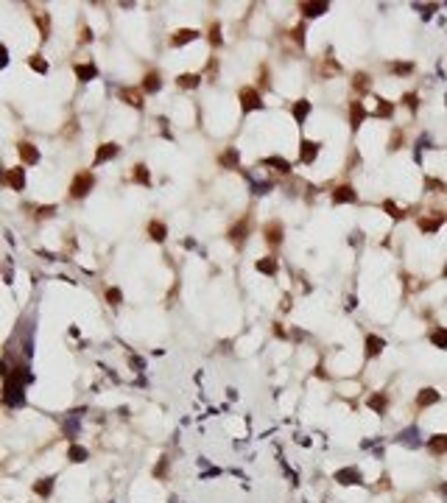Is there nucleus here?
I'll return each instance as SVG.
<instances>
[{
	"label": "nucleus",
	"mask_w": 447,
	"mask_h": 503,
	"mask_svg": "<svg viewBox=\"0 0 447 503\" xmlns=\"http://www.w3.org/2000/svg\"><path fill=\"white\" fill-rule=\"evenodd\" d=\"M363 118H366V112H363V104H361V101H355L352 109H350V123H352V129H358V126H361Z\"/></svg>",
	"instance_id": "obj_18"
},
{
	"label": "nucleus",
	"mask_w": 447,
	"mask_h": 503,
	"mask_svg": "<svg viewBox=\"0 0 447 503\" xmlns=\"http://www.w3.org/2000/svg\"><path fill=\"white\" fill-rule=\"evenodd\" d=\"M221 165H229V168H238V151L229 148L226 154H221Z\"/></svg>",
	"instance_id": "obj_32"
},
{
	"label": "nucleus",
	"mask_w": 447,
	"mask_h": 503,
	"mask_svg": "<svg viewBox=\"0 0 447 503\" xmlns=\"http://www.w3.org/2000/svg\"><path fill=\"white\" fill-rule=\"evenodd\" d=\"M87 456H90V453H87L84 447H78V444H73V447H70V453H67L70 461H84Z\"/></svg>",
	"instance_id": "obj_31"
},
{
	"label": "nucleus",
	"mask_w": 447,
	"mask_h": 503,
	"mask_svg": "<svg viewBox=\"0 0 447 503\" xmlns=\"http://www.w3.org/2000/svg\"><path fill=\"white\" fill-rule=\"evenodd\" d=\"M308 112H310V101H305V98H302V101H296V104H293V118H296V123H305V118H308Z\"/></svg>",
	"instance_id": "obj_19"
},
{
	"label": "nucleus",
	"mask_w": 447,
	"mask_h": 503,
	"mask_svg": "<svg viewBox=\"0 0 447 503\" xmlns=\"http://www.w3.org/2000/svg\"><path fill=\"white\" fill-rule=\"evenodd\" d=\"M241 106H243V112H252V109H260V106H263V101H260L257 90H252V87H243V90H241Z\"/></svg>",
	"instance_id": "obj_3"
},
{
	"label": "nucleus",
	"mask_w": 447,
	"mask_h": 503,
	"mask_svg": "<svg viewBox=\"0 0 447 503\" xmlns=\"http://www.w3.org/2000/svg\"><path fill=\"white\" fill-rule=\"evenodd\" d=\"M34 489H36V495H51V489H53V478H42V481H36Z\"/></svg>",
	"instance_id": "obj_29"
},
{
	"label": "nucleus",
	"mask_w": 447,
	"mask_h": 503,
	"mask_svg": "<svg viewBox=\"0 0 447 503\" xmlns=\"http://www.w3.org/2000/svg\"><path fill=\"white\" fill-rule=\"evenodd\" d=\"M148 235H151V241H165L168 229H165L162 221H151V224H148Z\"/></svg>",
	"instance_id": "obj_23"
},
{
	"label": "nucleus",
	"mask_w": 447,
	"mask_h": 503,
	"mask_svg": "<svg viewBox=\"0 0 447 503\" xmlns=\"http://www.w3.org/2000/svg\"><path fill=\"white\" fill-rule=\"evenodd\" d=\"M445 216H436V218H419V229L422 232H436L439 226H442Z\"/></svg>",
	"instance_id": "obj_22"
},
{
	"label": "nucleus",
	"mask_w": 447,
	"mask_h": 503,
	"mask_svg": "<svg viewBox=\"0 0 447 503\" xmlns=\"http://www.w3.org/2000/svg\"><path fill=\"white\" fill-rule=\"evenodd\" d=\"M299 9L305 17H319V14H324V11L330 9V3H302Z\"/></svg>",
	"instance_id": "obj_14"
},
{
	"label": "nucleus",
	"mask_w": 447,
	"mask_h": 503,
	"mask_svg": "<svg viewBox=\"0 0 447 503\" xmlns=\"http://www.w3.org/2000/svg\"><path fill=\"white\" fill-rule=\"evenodd\" d=\"M121 98L129 106H143V93H140V90H131V87L129 90H121Z\"/></svg>",
	"instance_id": "obj_17"
},
{
	"label": "nucleus",
	"mask_w": 447,
	"mask_h": 503,
	"mask_svg": "<svg viewBox=\"0 0 447 503\" xmlns=\"http://www.w3.org/2000/svg\"><path fill=\"white\" fill-rule=\"evenodd\" d=\"M20 159L26 165H36L39 162V151H36L31 143H20Z\"/></svg>",
	"instance_id": "obj_10"
},
{
	"label": "nucleus",
	"mask_w": 447,
	"mask_h": 503,
	"mask_svg": "<svg viewBox=\"0 0 447 503\" xmlns=\"http://www.w3.org/2000/svg\"><path fill=\"white\" fill-rule=\"evenodd\" d=\"M31 67H34L36 73H48V62H42V59H36L34 56V59H31Z\"/></svg>",
	"instance_id": "obj_39"
},
{
	"label": "nucleus",
	"mask_w": 447,
	"mask_h": 503,
	"mask_svg": "<svg viewBox=\"0 0 447 503\" xmlns=\"http://www.w3.org/2000/svg\"><path fill=\"white\" fill-rule=\"evenodd\" d=\"M352 87L363 93V90L369 87V76H366V73H358V76H355V81H352Z\"/></svg>",
	"instance_id": "obj_35"
},
{
	"label": "nucleus",
	"mask_w": 447,
	"mask_h": 503,
	"mask_svg": "<svg viewBox=\"0 0 447 503\" xmlns=\"http://www.w3.org/2000/svg\"><path fill=\"white\" fill-rule=\"evenodd\" d=\"M433 403H439V391L436 389H422L419 394H416V406H419V408L433 406Z\"/></svg>",
	"instance_id": "obj_15"
},
{
	"label": "nucleus",
	"mask_w": 447,
	"mask_h": 503,
	"mask_svg": "<svg viewBox=\"0 0 447 503\" xmlns=\"http://www.w3.org/2000/svg\"><path fill=\"white\" fill-rule=\"evenodd\" d=\"M6 185H9L11 190H23V188H26V174H23V168H11V171H6Z\"/></svg>",
	"instance_id": "obj_7"
},
{
	"label": "nucleus",
	"mask_w": 447,
	"mask_h": 503,
	"mask_svg": "<svg viewBox=\"0 0 447 503\" xmlns=\"http://www.w3.org/2000/svg\"><path fill=\"white\" fill-rule=\"evenodd\" d=\"M246 232H249V221H246V218H241V221H238V224L229 229V241H232V243H241L243 238H246Z\"/></svg>",
	"instance_id": "obj_13"
},
{
	"label": "nucleus",
	"mask_w": 447,
	"mask_h": 503,
	"mask_svg": "<svg viewBox=\"0 0 447 503\" xmlns=\"http://www.w3.org/2000/svg\"><path fill=\"white\" fill-rule=\"evenodd\" d=\"M361 470L358 467H344V470H338L335 472V481L338 484H344V486H352V484H361Z\"/></svg>",
	"instance_id": "obj_4"
},
{
	"label": "nucleus",
	"mask_w": 447,
	"mask_h": 503,
	"mask_svg": "<svg viewBox=\"0 0 447 503\" xmlns=\"http://www.w3.org/2000/svg\"><path fill=\"white\" fill-rule=\"evenodd\" d=\"M386 347V341L380 339V336H366V358H378Z\"/></svg>",
	"instance_id": "obj_11"
},
{
	"label": "nucleus",
	"mask_w": 447,
	"mask_h": 503,
	"mask_svg": "<svg viewBox=\"0 0 447 503\" xmlns=\"http://www.w3.org/2000/svg\"><path fill=\"white\" fill-rule=\"evenodd\" d=\"M403 101H405V106H408V109H416V95H414V93H405Z\"/></svg>",
	"instance_id": "obj_40"
},
{
	"label": "nucleus",
	"mask_w": 447,
	"mask_h": 503,
	"mask_svg": "<svg viewBox=\"0 0 447 503\" xmlns=\"http://www.w3.org/2000/svg\"><path fill=\"white\" fill-rule=\"evenodd\" d=\"M3 403H6V406H23V403H26V391H23V372L6 375Z\"/></svg>",
	"instance_id": "obj_1"
},
{
	"label": "nucleus",
	"mask_w": 447,
	"mask_h": 503,
	"mask_svg": "<svg viewBox=\"0 0 447 503\" xmlns=\"http://www.w3.org/2000/svg\"><path fill=\"white\" fill-rule=\"evenodd\" d=\"M299 157H302V162H305V165L313 162V159L319 157V143H316V140H302Z\"/></svg>",
	"instance_id": "obj_6"
},
{
	"label": "nucleus",
	"mask_w": 447,
	"mask_h": 503,
	"mask_svg": "<svg viewBox=\"0 0 447 503\" xmlns=\"http://www.w3.org/2000/svg\"><path fill=\"white\" fill-rule=\"evenodd\" d=\"M210 42H213V45H221V36H218V26L210 28Z\"/></svg>",
	"instance_id": "obj_41"
},
{
	"label": "nucleus",
	"mask_w": 447,
	"mask_h": 503,
	"mask_svg": "<svg viewBox=\"0 0 447 503\" xmlns=\"http://www.w3.org/2000/svg\"><path fill=\"white\" fill-rule=\"evenodd\" d=\"M445 277H447V266H445Z\"/></svg>",
	"instance_id": "obj_44"
},
{
	"label": "nucleus",
	"mask_w": 447,
	"mask_h": 503,
	"mask_svg": "<svg viewBox=\"0 0 447 503\" xmlns=\"http://www.w3.org/2000/svg\"><path fill=\"white\" fill-rule=\"evenodd\" d=\"M442 492H445V495H447V484H442Z\"/></svg>",
	"instance_id": "obj_43"
},
{
	"label": "nucleus",
	"mask_w": 447,
	"mask_h": 503,
	"mask_svg": "<svg viewBox=\"0 0 447 503\" xmlns=\"http://www.w3.org/2000/svg\"><path fill=\"white\" fill-rule=\"evenodd\" d=\"M131 179H134V182H140V185H151L146 165H134V171H131Z\"/></svg>",
	"instance_id": "obj_26"
},
{
	"label": "nucleus",
	"mask_w": 447,
	"mask_h": 503,
	"mask_svg": "<svg viewBox=\"0 0 447 503\" xmlns=\"http://www.w3.org/2000/svg\"><path fill=\"white\" fill-rule=\"evenodd\" d=\"M383 210H386V213H388L391 218H403V213L397 210V204H394V201H383Z\"/></svg>",
	"instance_id": "obj_37"
},
{
	"label": "nucleus",
	"mask_w": 447,
	"mask_h": 503,
	"mask_svg": "<svg viewBox=\"0 0 447 503\" xmlns=\"http://www.w3.org/2000/svg\"><path fill=\"white\" fill-rule=\"evenodd\" d=\"M198 81H201V76H196V73H185V76L176 78V84H179V87H185V90L198 87Z\"/></svg>",
	"instance_id": "obj_25"
},
{
	"label": "nucleus",
	"mask_w": 447,
	"mask_h": 503,
	"mask_svg": "<svg viewBox=\"0 0 447 503\" xmlns=\"http://www.w3.org/2000/svg\"><path fill=\"white\" fill-rule=\"evenodd\" d=\"M386 406H388L386 394H375V397H369V408H372V411H378V414H383V411H386Z\"/></svg>",
	"instance_id": "obj_27"
},
{
	"label": "nucleus",
	"mask_w": 447,
	"mask_h": 503,
	"mask_svg": "<svg viewBox=\"0 0 447 503\" xmlns=\"http://www.w3.org/2000/svg\"><path fill=\"white\" fill-rule=\"evenodd\" d=\"M266 241L271 243V246H277V243L283 241V224H280V221L266 224Z\"/></svg>",
	"instance_id": "obj_12"
},
{
	"label": "nucleus",
	"mask_w": 447,
	"mask_h": 503,
	"mask_svg": "<svg viewBox=\"0 0 447 503\" xmlns=\"http://www.w3.org/2000/svg\"><path fill=\"white\" fill-rule=\"evenodd\" d=\"M196 31L193 28H182V31H176V34L171 36V45H185V42H190V39H196Z\"/></svg>",
	"instance_id": "obj_20"
},
{
	"label": "nucleus",
	"mask_w": 447,
	"mask_h": 503,
	"mask_svg": "<svg viewBox=\"0 0 447 503\" xmlns=\"http://www.w3.org/2000/svg\"><path fill=\"white\" fill-rule=\"evenodd\" d=\"M414 64L411 62H397V64H391V73H397V76H403V73H411Z\"/></svg>",
	"instance_id": "obj_34"
},
{
	"label": "nucleus",
	"mask_w": 447,
	"mask_h": 503,
	"mask_svg": "<svg viewBox=\"0 0 447 503\" xmlns=\"http://www.w3.org/2000/svg\"><path fill=\"white\" fill-rule=\"evenodd\" d=\"M93 174L90 171H81V174H76V179L70 182V196L73 199H81V196H87L90 193V188H93Z\"/></svg>",
	"instance_id": "obj_2"
},
{
	"label": "nucleus",
	"mask_w": 447,
	"mask_h": 503,
	"mask_svg": "<svg viewBox=\"0 0 447 503\" xmlns=\"http://www.w3.org/2000/svg\"><path fill=\"white\" fill-rule=\"evenodd\" d=\"M112 157H118V146H115V143H101L98 151H95V165L106 162V159H112Z\"/></svg>",
	"instance_id": "obj_8"
},
{
	"label": "nucleus",
	"mask_w": 447,
	"mask_h": 503,
	"mask_svg": "<svg viewBox=\"0 0 447 503\" xmlns=\"http://www.w3.org/2000/svg\"><path fill=\"white\" fill-rule=\"evenodd\" d=\"M263 165H271V168H277L280 174H291V162H288V159H283V157H266V159H263Z\"/></svg>",
	"instance_id": "obj_16"
},
{
	"label": "nucleus",
	"mask_w": 447,
	"mask_h": 503,
	"mask_svg": "<svg viewBox=\"0 0 447 503\" xmlns=\"http://www.w3.org/2000/svg\"><path fill=\"white\" fill-rule=\"evenodd\" d=\"M53 213H56V207H42L39 210V216H53Z\"/></svg>",
	"instance_id": "obj_42"
},
{
	"label": "nucleus",
	"mask_w": 447,
	"mask_h": 503,
	"mask_svg": "<svg viewBox=\"0 0 447 503\" xmlns=\"http://www.w3.org/2000/svg\"><path fill=\"white\" fill-rule=\"evenodd\" d=\"M414 436H416V431L411 428V431H405V434H400V442H405V444H419L416 439H414Z\"/></svg>",
	"instance_id": "obj_38"
},
{
	"label": "nucleus",
	"mask_w": 447,
	"mask_h": 503,
	"mask_svg": "<svg viewBox=\"0 0 447 503\" xmlns=\"http://www.w3.org/2000/svg\"><path fill=\"white\" fill-rule=\"evenodd\" d=\"M333 201L335 204H352V201H358V193H355V188H350V185H341V188L333 190Z\"/></svg>",
	"instance_id": "obj_5"
},
{
	"label": "nucleus",
	"mask_w": 447,
	"mask_h": 503,
	"mask_svg": "<svg viewBox=\"0 0 447 503\" xmlns=\"http://www.w3.org/2000/svg\"><path fill=\"white\" fill-rule=\"evenodd\" d=\"M106 299H109V305H121V299H123L121 288H109V291H106Z\"/></svg>",
	"instance_id": "obj_36"
},
{
	"label": "nucleus",
	"mask_w": 447,
	"mask_h": 503,
	"mask_svg": "<svg viewBox=\"0 0 447 503\" xmlns=\"http://www.w3.org/2000/svg\"><path fill=\"white\" fill-rule=\"evenodd\" d=\"M76 76L81 81H90V78H95V67L93 64H76Z\"/></svg>",
	"instance_id": "obj_28"
},
{
	"label": "nucleus",
	"mask_w": 447,
	"mask_h": 503,
	"mask_svg": "<svg viewBox=\"0 0 447 503\" xmlns=\"http://www.w3.org/2000/svg\"><path fill=\"white\" fill-rule=\"evenodd\" d=\"M430 344L439 349H447V327H436L430 333Z\"/></svg>",
	"instance_id": "obj_21"
},
{
	"label": "nucleus",
	"mask_w": 447,
	"mask_h": 503,
	"mask_svg": "<svg viewBox=\"0 0 447 503\" xmlns=\"http://www.w3.org/2000/svg\"><path fill=\"white\" fill-rule=\"evenodd\" d=\"M257 271H263V274H274V271H277V260H274V257H268V260H257Z\"/></svg>",
	"instance_id": "obj_30"
},
{
	"label": "nucleus",
	"mask_w": 447,
	"mask_h": 503,
	"mask_svg": "<svg viewBox=\"0 0 447 503\" xmlns=\"http://www.w3.org/2000/svg\"><path fill=\"white\" fill-rule=\"evenodd\" d=\"M428 450L433 453V456H442V453H447V434H436L428 439Z\"/></svg>",
	"instance_id": "obj_9"
},
{
	"label": "nucleus",
	"mask_w": 447,
	"mask_h": 503,
	"mask_svg": "<svg viewBox=\"0 0 447 503\" xmlns=\"http://www.w3.org/2000/svg\"><path fill=\"white\" fill-rule=\"evenodd\" d=\"M160 87H162V78H160V73H148L146 81H143V90H146V93H157Z\"/></svg>",
	"instance_id": "obj_24"
},
{
	"label": "nucleus",
	"mask_w": 447,
	"mask_h": 503,
	"mask_svg": "<svg viewBox=\"0 0 447 503\" xmlns=\"http://www.w3.org/2000/svg\"><path fill=\"white\" fill-rule=\"evenodd\" d=\"M394 115V106L388 104V101H380L378 104V118H391Z\"/></svg>",
	"instance_id": "obj_33"
}]
</instances>
